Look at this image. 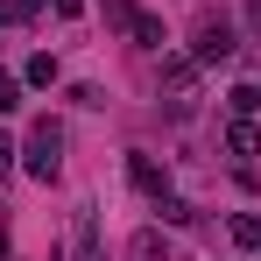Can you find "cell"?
I'll list each match as a JSON object with an SVG mask.
<instances>
[{
	"mask_svg": "<svg viewBox=\"0 0 261 261\" xmlns=\"http://www.w3.org/2000/svg\"><path fill=\"white\" fill-rule=\"evenodd\" d=\"M14 155H21V148H14V141L0 134V176H14Z\"/></svg>",
	"mask_w": 261,
	"mask_h": 261,
	"instance_id": "15",
	"label": "cell"
},
{
	"mask_svg": "<svg viewBox=\"0 0 261 261\" xmlns=\"http://www.w3.org/2000/svg\"><path fill=\"white\" fill-rule=\"evenodd\" d=\"M233 247H254V254H261V219H254V212L233 219Z\"/></svg>",
	"mask_w": 261,
	"mask_h": 261,
	"instance_id": "11",
	"label": "cell"
},
{
	"mask_svg": "<svg viewBox=\"0 0 261 261\" xmlns=\"http://www.w3.org/2000/svg\"><path fill=\"white\" fill-rule=\"evenodd\" d=\"M226 148H233L240 163H247V155H261V134H254V120H233V127H226Z\"/></svg>",
	"mask_w": 261,
	"mask_h": 261,
	"instance_id": "8",
	"label": "cell"
},
{
	"mask_svg": "<svg viewBox=\"0 0 261 261\" xmlns=\"http://www.w3.org/2000/svg\"><path fill=\"white\" fill-rule=\"evenodd\" d=\"M0 261H7V226H0Z\"/></svg>",
	"mask_w": 261,
	"mask_h": 261,
	"instance_id": "17",
	"label": "cell"
},
{
	"mask_svg": "<svg viewBox=\"0 0 261 261\" xmlns=\"http://www.w3.org/2000/svg\"><path fill=\"white\" fill-rule=\"evenodd\" d=\"M240 21H247V36L261 43V0H240Z\"/></svg>",
	"mask_w": 261,
	"mask_h": 261,
	"instance_id": "14",
	"label": "cell"
},
{
	"mask_svg": "<svg viewBox=\"0 0 261 261\" xmlns=\"http://www.w3.org/2000/svg\"><path fill=\"white\" fill-rule=\"evenodd\" d=\"M14 106H21V78H7V71H0V113H14Z\"/></svg>",
	"mask_w": 261,
	"mask_h": 261,
	"instance_id": "13",
	"label": "cell"
},
{
	"mask_svg": "<svg viewBox=\"0 0 261 261\" xmlns=\"http://www.w3.org/2000/svg\"><path fill=\"white\" fill-rule=\"evenodd\" d=\"M127 184L141 191V198H148V205H155V198L170 191V170H163L155 155H127Z\"/></svg>",
	"mask_w": 261,
	"mask_h": 261,
	"instance_id": "3",
	"label": "cell"
},
{
	"mask_svg": "<svg viewBox=\"0 0 261 261\" xmlns=\"http://www.w3.org/2000/svg\"><path fill=\"white\" fill-rule=\"evenodd\" d=\"M57 14H64V21H78V14H85V0H57Z\"/></svg>",
	"mask_w": 261,
	"mask_h": 261,
	"instance_id": "16",
	"label": "cell"
},
{
	"mask_svg": "<svg viewBox=\"0 0 261 261\" xmlns=\"http://www.w3.org/2000/svg\"><path fill=\"white\" fill-rule=\"evenodd\" d=\"M127 36H134L141 49H163V43H170V36H163V14H141V7L127 14Z\"/></svg>",
	"mask_w": 261,
	"mask_h": 261,
	"instance_id": "4",
	"label": "cell"
},
{
	"mask_svg": "<svg viewBox=\"0 0 261 261\" xmlns=\"http://www.w3.org/2000/svg\"><path fill=\"white\" fill-rule=\"evenodd\" d=\"M36 14H43V0H0V29H21Z\"/></svg>",
	"mask_w": 261,
	"mask_h": 261,
	"instance_id": "10",
	"label": "cell"
},
{
	"mask_svg": "<svg viewBox=\"0 0 261 261\" xmlns=\"http://www.w3.org/2000/svg\"><path fill=\"white\" fill-rule=\"evenodd\" d=\"M226 113H233V120H254V113H261V85H254V78L226 92Z\"/></svg>",
	"mask_w": 261,
	"mask_h": 261,
	"instance_id": "6",
	"label": "cell"
},
{
	"mask_svg": "<svg viewBox=\"0 0 261 261\" xmlns=\"http://www.w3.org/2000/svg\"><path fill=\"white\" fill-rule=\"evenodd\" d=\"M155 219H163V226H191V205H184V198H176V191H163V198H155Z\"/></svg>",
	"mask_w": 261,
	"mask_h": 261,
	"instance_id": "9",
	"label": "cell"
},
{
	"mask_svg": "<svg viewBox=\"0 0 261 261\" xmlns=\"http://www.w3.org/2000/svg\"><path fill=\"white\" fill-rule=\"evenodd\" d=\"M127 261H170V247H163V226H141L127 240Z\"/></svg>",
	"mask_w": 261,
	"mask_h": 261,
	"instance_id": "5",
	"label": "cell"
},
{
	"mask_svg": "<svg viewBox=\"0 0 261 261\" xmlns=\"http://www.w3.org/2000/svg\"><path fill=\"white\" fill-rule=\"evenodd\" d=\"M233 49H240V36H233V21H198V43H191V57H198L205 71H212V64H226Z\"/></svg>",
	"mask_w": 261,
	"mask_h": 261,
	"instance_id": "2",
	"label": "cell"
},
{
	"mask_svg": "<svg viewBox=\"0 0 261 261\" xmlns=\"http://www.w3.org/2000/svg\"><path fill=\"white\" fill-rule=\"evenodd\" d=\"M78 261H99V233H92V212H78Z\"/></svg>",
	"mask_w": 261,
	"mask_h": 261,
	"instance_id": "12",
	"label": "cell"
},
{
	"mask_svg": "<svg viewBox=\"0 0 261 261\" xmlns=\"http://www.w3.org/2000/svg\"><path fill=\"white\" fill-rule=\"evenodd\" d=\"M21 170L36 176V184H57V170H64V127H57L49 113L29 127V141H21Z\"/></svg>",
	"mask_w": 261,
	"mask_h": 261,
	"instance_id": "1",
	"label": "cell"
},
{
	"mask_svg": "<svg viewBox=\"0 0 261 261\" xmlns=\"http://www.w3.org/2000/svg\"><path fill=\"white\" fill-rule=\"evenodd\" d=\"M21 85H57V57H49V49H36V57H29V64H21Z\"/></svg>",
	"mask_w": 261,
	"mask_h": 261,
	"instance_id": "7",
	"label": "cell"
}]
</instances>
